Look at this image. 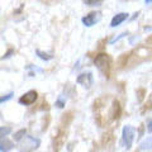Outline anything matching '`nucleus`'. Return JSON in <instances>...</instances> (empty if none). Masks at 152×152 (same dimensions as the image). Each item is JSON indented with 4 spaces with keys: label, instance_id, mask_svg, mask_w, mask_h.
Instances as JSON below:
<instances>
[{
    "label": "nucleus",
    "instance_id": "nucleus-20",
    "mask_svg": "<svg viewBox=\"0 0 152 152\" xmlns=\"http://www.w3.org/2000/svg\"><path fill=\"white\" fill-rule=\"evenodd\" d=\"M147 131H148L150 133L152 132V119H150L148 122H147Z\"/></svg>",
    "mask_w": 152,
    "mask_h": 152
},
{
    "label": "nucleus",
    "instance_id": "nucleus-8",
    "mask_svg": "<svg viewBox=\"0 0 152 152\" xmlns=\"http://www.w3.org/2000/svg\"><path fill=\"white\" fill-rule=\"evenodd\" d=\"M122 113V108H121V104L118 100H113V105H112V110H110V118L112 119H117L119 118Z\"/></svg>",
    "mask_w": 152,
    "mask_h": 152
},
{
    "label": "nucleus",
    "instance_id": "nucleus-13",
    "mask_svg": "<svg viewBox=\"0 0 152 152\" xmlns=\"http://www.w3.org/2000/svg\"><path fill=\"white\" fill-rule=\"evenodd\" d=\"M83 3L88 7H100L104 0H83Z\"/></svg>",
    "mask_w": 152,
    "mask_h": 152
},
{
    "label": "nucleus",
    "instance_id": "nucleus-5",
    "mask_svg": "<svg viewBox=\"0 0 152 152\" xmlns=\"http://www.w3.org/2000/svg\"><path fill=\"white\" fill-rule=\"evenodd\" d=\"M102 19V13L100 12H91L89 13L88 15H85L81 18V22L85 27H93L94 24H96V23Z\"/></svg>",
    "mask_w": 152,
    "mask_h": 152
},
{
    "label": "nucleus",
    "instance_id": "nucleus-4",
    "mask_svg": "<svg viewBox=\"0 0 152 152\" xmlns=\"http://www.w3.org/2000/svg\"><path fill=\"white\" fill-rule=\"evenodd\" d=\"M38 98V93L36 90H29V91H27L26 94H23L20 98H19V104H22V105H32V104H34L36 100Z\"/></svg>",
    "mask_w": 152,
    "mask_h": 152
},
{
    "label": "nucleus",
    "instance_id": "nucleus-11",
    "mask_svg": "<svg viewBox=\"0 0 152 152\" xmlns=\"http://www.w3.org/2000/svg\"><path fill=\"white\" fill-rule=\"evenodd\" d=\"M140 150L145 151V150H152V137H147V138L140 145Z\"/></svg>",
    "mask_w": 152,
    "mask_h": 152
},
{
    "label": "nucleus",
    "instance_id": "nucleus-1",
    "mask_svg": "<svg viewBox=\"0 0 152 152\" xmlns=\"http://www.w3.org/2000/svg\"><path fill=\"white\" fill-rule=\"evenodd\" d=\"M110 64H112L110 56L107 53H99L94 58V65L96 66V69L100 71L105 77H109V74H110Z\"/></svg>",
    "mask_w": 152,
    "mask_h": 152
},
{
    "label": "nucleus",
    "instance_id": "nucleus-3",
    "mask_svg": "<svg viewBox=\"0 0 152 152\" xmlns=\"http://www.w3.org/2000/svg\"><path fill=\"white\" fill-rule=\"evenodd\" d=\"M41 145V141L32 136H26L20 141V151H34Z\"/></svg>",
    "mask_w": 152,
    "mask_h": 152
},
{
    "label": "nucleus",
    "instance_id": "nucleus-12",
    "mask_svg": "<svg viewBox=\"0 0 152 152\" xmlns=\"http://www.w3.org/2000/svg\"><path fill=\"white\" fill-rule=\"evenodd\" d=\"M36 55L39 57L41 60H43V61H51L52 58H53V56H52V55L46 53V52L41 51V50H36Z\"/></svg>",
    "mask_w": 152,
    "mask_h": 152
},
{
    "label": "nucleus",
    "instance_id": "nucleus-6",
    "mask_svg": "<svg viewBox=\"0 0 152 152\" xmlns=\"http://www.w3.org/2000/svg\"><path fill=\"white\" fill-rule=\"evenodd\" d=\"M76 83L79 85H83L85 89H90L93 86V83H94V79H93V74L91 72H83L77 76L76 79Z\"/></svg>",
    "mask_w": 152,
    "mask_h": 152
},
{
    "label": "nucleus",
    "instance_id": "nucleus-19",
    "mask_svg": "<svg viewBox=\"0 0 152 152\" xmlns=\"http://www.w3.org/2000/svg\"><path fill=\"white\" fill-rule=\"evenodd\" d=\"M146 108L147 109H152V94H151V96L148 99V102H147V104H146Z\"/></svg>",
    "mask_w": 152,
    "mask_h": 152
},
{
    "label": "nucleus",
    "instance_id": "nucleus-2",
    "mask_svg": "<svg viewBox=\"0 0 152 152\" xmlns=\"http://www.w3.org/2000/svg\"><path fill=\"white\" fill-rule=\"evenodd\" d=\"M134 136H136V131L132 126H124L123 127V131H122V143L123 146L126 147L127 150H129L132 145H133V141H134Z\"/></svg>",
    "mask_w": 152,
    "mask_h": 152
},
{
    "label": "nucleus",
    "instance_id": "nucleus-17",
    "mask_svg": "<svg viewBox=\"0 0 152 152\" xmlns=\"http://www.w3.org/2000/svg\"><path fill=\"white\" fill-rule=\"evenodd\" d=\"M13 53H14V50H13V48H9L7 53H4V55L1 56V60H7V58H9V57H10Z\"/></svg>",
    "mask_w": 152,
    "mask_h": 152
},
{
    "label": "nucleus",
    "instance_id": "nucleus-7",
    "mask_svg": "<svg viewBox=\"0 0 152 152\" xmlns=\"http://www.w3.org/2000/svg\"><path fill=\"white\" fill-rule=\"evenodd\" d=\"M128 15H129L128 13H118V14H115V15L113 17L112 22H110V27L112 28H115L118 26H121L123 22H126L127 19H128Z\"/></svg>",
    "mask_w": 152,
    "mask_h": 152
},
{
    "label": "nucleus",
    "instance_id": "nucleus-14",
    "mask_svg": "<svg viewBox=\"0 0 152 152\" xmlns=\"http://www.w3.org/2000/svg\"><path fill=\"white\" fill-rule=\"evenodd\" d=\"M10 132H12V128L10 127H0V137H1V138L7 137Z\"/></svg>",
    "mask_w": 152,
    "mask_h": 152
},
{
    "label": "nucleus",
    "instance_id": "nucleus-21",
    "mask_svg": "<svg viewBox=\"0 0 152 152\" xmlns=\"http://www.w3.org/2000/svg\"><path fill=\"white\" fill-rule=\"evenodd\" d=\"M145 3H146V4H151L152 0H145Z\"/></svg>",
    "mask_w": 152,
    "mask_h": 152
},
{
    "label": "nucleus",
    "instance_id": "nucleus-18",
    "mask_svg": "<svg viewBox=\"0 0 152 152\" xmlns=\"http://www.w3.org/2000/svg\"><path fill=\"white\" fill-rule=\"evenodd\" d=\"M124 36H128V32H123L122 33V34H119V36H118V37H115V38H113V39L110 41V43L113 45V43H115V42L117 41H119L121 39V38H123V37H124Z\"/></svg>",
    "mask_w": 152,
    "mask_h": 152
},
{
    "label": "nucleus",
    "instance_id": "nucleus-16",
    "mask_svg": "<svg viewBox=\"0 0 152 152\" xmlns=\"http://www.w3.org/2000/svg\"><path fill=\"white\" fill-rule=\"evenodd\" d=\"M13 95H14V93L13 91H10L9 94H7V95H3L1 98H0V103H4V102H8V100H10V99L13 98Z\"/></svg>",
    "mask_w": 152,
    "mask_h": 152
},
{
    "label": "nucleus",
    "instance_id": "nucleus-9",
    "mask_svg": "<svg viewBox=\"0 0 152 152\" xmlns=\"http://www.w3.org/2000/svg\"><path fill=\"white\" fill-rule=\"evenodd\" d=\"M14 148V143L12 141H9L8 138H1V142H0V151L1 152H7V151H10Z\"/></svg>",
    "mask_w": 152,
    "mask_h": 152
},
{
    "label": "nucleus",
    "instance_id": "nucleus-10",
    "mask_svg": "<svg viewBox=\"0 0 152 152\" xmlns=\"http://www.w3.org/2000/svg\"><path fill=\"white\" fill-rule=\"evenodd\" d=\"M26 136H27V129L26 128H22V129H19V131H17L15 133H14L13 138H14L15 142H20Z\"/></svg>",
    "mask_w": 152,
    "mask_h": 152
},
{
    "label": "nucleus",
    "instance_id": "nucleus-15",
    "mask_svg": "<svg viewBox=\"0 0 152 152\" xmlns=\"http://www.w3.org/2000/svg\"><path fill=\"white\" fill-rule=\"evenodd\" d=\"M56 107L60 108V109L65 108V98H64V96H60V98L56 100Z\"/></svg>",
    "mask_w": 152,
    "mask_h": 152
}]
</instances>
